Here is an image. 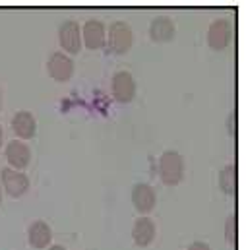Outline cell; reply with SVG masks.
I'll return each instance as SVG.
<instances>
[{
    "label": "cell",
    "mask_w": 246,
    "mask_h": 250,
    "mask_svg": "<svg viewBox=\"0 0 246 250\" xmlns=\"http://www.w3.org/2000/svg\"><path fill=\"white\" fill-rule=\"evenodd\" d=\"M0 109H2V91H0Z\"/></svg>",
    "instance_id": "obj_21"
},
{
    "label": "cell",
    "mask_w": 246,
    "mask_h": 250,
    "mask_svg": "<svg viewBox=\"0 0 246 250\" xmlns=\"http://www.w3.org/2000/svg\"><path fill=\"white\" fill-rule=\"evenodd\" d=\"M0 202H2V187H0Z\"/></svg>",
    "instance_id": "obj_22"
},
{
    "label": "cell",
    "mask_w": 246,
    "mask_h": 250,
    "mask_svg": "<svg viewBox=\"0 0 246 250\" xmlns=\"http://www.w3.org/2000/svg\"><path fill=\"white\" fill-rule=\"evenodd\" d=\"M76 64L72 61V57L64 55V53H53L47 61V72L55 82H68L74 74Z\"/></svg>",
    "instance_id": "obj_8"
},
{
    "label": "cell",
    "mask_w": 246,
    "mask_h": 250,
    "mask_svg": "<svg viewBox=\"0 0 246 250\" xmlns=\"http://www.w3.org/2000/svg\"><path fill=\"white\" fill-rule=\"evenodd\" d=\"M235 221H237L235 215L227 217V223H225V239H227V243H235V225H237Z\"/></svg>",
    "instance_id": "obj_16"
},
{
    "label": "cell",
    "mask_w": 246,
    "mask_h": 250,
    "mask_svg": "<svg viewBox=\"0 0 246 250\" xmlns=\"http://www.w3.org/2000/svg\"><path fill=\"white\" fill-rule=\"evenodd\" d=\"M219 188L225 194H235V190H237V169H235L233 163H227L219 171Z\"/></svg>",
    "instance_id": "obj_15"
},
{
    "label": "cell",
    "mask_w": 246,
    "mask_h": 250,
    "mask_svg": "<svg viewBox=\"0 0 246 250\" xmlns=\"http://www.w3.org/2000/svg\"><path fill=\"white\" fill-rule=\"evenodd\" d=\"M134 43V33H132V27L123 21V20H117L109 25V31H107V49L113 53V55H124L130 51Z\"/></svg>",
    "instance_id": "obj_2"
},
{
    "label": "cell",
    "mask_w": 246,
    "mask_h": 250,
    "mask_svg": "<svg viewBox=\"0 0 246 250\" xmlns=\"http://www.w3.org/2000/svg\"><path fill=\"white\" fill-rule=\"evenodd\" d=\"M159 177L163 185L177 187L184 177V157L175 149L163 151L159 157Z\"/></svg>",
    "instance_id": "obj_1"
},
{
    "label": "cell",
    "mask_w": 246,
    "mask_h": 250,
    "mask_svg": "<svg viewBox=\"0 0 246 250\" xmlns=\"http://www.w3.org/2000/svg\"><path fill=\"white\" fill-rule=\"evenodd\" d=\"M6 159H8V165L16 171H23L29 161H31V149L25 142L21 140H10L8 146H6Z\"/></svg>",
    "instance_id": "obj_9"
},
{
    "label": "cell",
    "mask_w": 246,
    "mask_h": 250,
    "mask_svg": "<svg viewBox=\"0 0 246 250\" xmlns=\"http://www.w3.org/2000/svg\"><path fill=\"white\" fill-rule=\"evenodd\" d=\"M82 41L91 51L103 49L105 47V41H107L105 23L101 20H97V18H87L83 21V27H82Z\"/></svg>",
    "instance_id": "obj_6"
},
{
    "label": "cell",
    "mask_w": 246,
    "mask_h": 250,
    "mask_svg": "<svg viewBox=\"0 0 246 250\" xmlns=\"http://www.w3.org/2000/svg\"><path fill=\"white\" fill-rule=\"evenodd\" d=\"M0 187L12 196V198H20L29 190V179L23 171H16L12 167H2L0 171Z\"/></svg>",
    "instance_id": "obj_5"
},
{
    "label": "cell",
    "mask_w": 246,
    "mask_h": 250,
    "mask_svg": "<svg viewBox=\"0 0 246 250\" xmlns=\"http://www.w3.org/2000/svg\"><path fill=\"white\" fill-rule=\"evenodd\" d=\"M177 33V27H175V21L171 16L167 14H159V16H153L151 23H149V37L155 41V43H169Z\"/></svg>",
    "instance_id": "obj_11"
},
{
    "label": "cell",
    "mask_w": 246,
    "mask_h": 250,
    "mask_svg": "<svg viewBox=\"0 0 246 250\" xmlns=\"http://www.w3.org/2000/svg\"><path fill=\"white\" fill-rule=\"evenodd\" d=\"M188 250H211V247H209L207 243H204V241H194V243L188 247Z\"/></svg>",
    "instance_id": "obj_17"
},
{
    "label": "cell",
    "mask_w": 246,
    "mask_h": 250,
    "mask_svg": "<svg viewBox=\"0 0 246 250\" xmlns=\"http://www.w3.org/2000/svg\"><path fill=\"white\" fill-rule=\"evenodd\" d=\"M229 132H231V134H233V115H231V117H229Z\"/></svg>",
    "instance_id": "obj_19"
},
{
    "label": "cell",
    "mask_w": 246,
    "mask_h": 250,
    "mask_svg": "<svg viewBox=\"0 0 246 250\" xmlns=\"http://www.w3.org/2000/svg\"><path fill=\"white\" fill-rule=\"evenodd\" d=\"M12 130L16 132V136L23 142V140H31L37 132V123L33 113L29 111H18L12 119Z\"/></svg>",
    "instance_id": "obj_13"
},
{
    "label": "cell",
    "mask_w": 246,
    "mask_h": 250,
    "mask_svg": "<svg viewBox=\"0 0 246 250\" xmlns=\"http://www.w3.org/2000/svg\"><path fill=\"white\" fill-rule=\"evenodd\" d=\"M47 250H66L62 245H51V249H47Z\"/></svg>",
    "instance_id": "obj_18"
},
{
    "label": "cell",
    "mask_w": 246,
    "mask_h": 250,
    "mask_svg": "<svg viewBox=\"0 0 246 250\" xmlns=\"http://www.w3.org/2000/svg\"><path fill=\"white\" fill-rule=\"evenodd\" d=\"M27 239H29V245L33 249H47L51 245V239H53L49 223L43 221V219L33 221L29 225V229H27Z\"/></svg>",
    "instance_id": "obj_14"
},
{
    "label": "cell",
    "mask_w": 246,
    "mask_h": 250,
    "mask_svg": "<svg viewBox=\"0 0 246 250\" xmlns=\"http://www.w3.org/2000/svg\"><path fill=\"white\" fill-rule=\"evenodd\" d=\"M132 204L134 208L145 215L149 211H153L155 204H157V194H155V188L147 183H138L132 188Z\"/></svg>",
    "instance_id": "obj_10"
},
{
    "label": "cell",
    "mask_w": 246,
    "mask_h": 250,
    "mask_svg": "<svg viewBox=\"0 0 246 250\" xmlns=\"http://www.w3.org/2000/svg\"><path fill=\"white\" fill-rule=\"evenodd\" d=\"M233 39V25L227 18H215L207 27V45L213 51H223Z\"/></svg>",
    "instance_id": "obj_3"
},
{
    "label": "cell",
    "mask_w": 246,
    "mask_h": 250,
    "mask_svg": "<svg viewBox=\"0 0 246 250\" xmlns=\"http://www.w3.org/2000/svg\"><path fill=\"white\" fill-rule=\"evenodd\" d=\"M157 235L155 221L147 215H140L132 225V239L138 247H149Z\"/></svg>",
    "instance_id": "obj_12"
},
{
    "label": "cell",
    "mask_w": 246,
    "mask_h": 250,
    "mask_svg": "<svg viewBox=\"0 0 246 250\" xmlns=\"http://www.w3.org/2000/svg\"><path fill=\"white\" fill-rule=\"evenodd\" d=\"M2 142H4V130H2V126H0V147H2Z\"/></svg>",
    "instance_id": "obj_20"
},
{
    "label": "cell",
    "mask_w": 246,
    "mask_h": 250,
    "mask_svg": "<svg viewBox=\"0 0 246 250\" xmlns=\"http://www.w3.org/2000/svg\"><path fill=\"white\" fill-rule=\"evenodd\" d=\"M59 43H61L64 55H76L82 51V27L76 20H66L59 27Z\"/></svg>",
    "instance_id": "obj_4"
},
{
    "label": "cell",
    "mask_w": 246,
    "mask_h": 250,
    "mask_svg": "<svg viewBox=\"0 0 246 250\" xmlns=\"http://www.w3.org/2000/svg\"><path fill=\"white\" fill-rule=\"evenodd\" d=\"M111 89H113V95H115L117 101L130 103L136 97V80H134V76L130 72L119 70V72L113 74Z\"/></svg>",
    "instance_id": "obj_7"
}]
</instances>
